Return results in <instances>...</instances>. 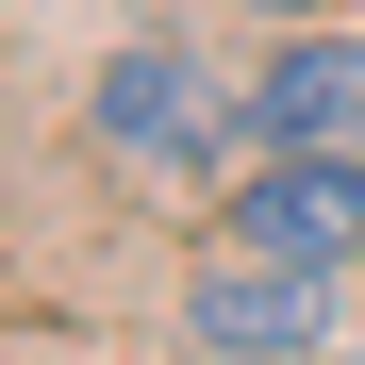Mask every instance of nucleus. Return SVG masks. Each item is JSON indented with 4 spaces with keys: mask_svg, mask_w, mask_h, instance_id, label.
Instances as JSON below:
<instances>
[{
    "mask_svg": "<svg viewBox=\"0 0 365 365\" xmlns=\"http://www.w3.org/2000/svg\"><path fill=\"white\" fill-rule=\"evenodd\" d=\"M332 316H349V266H266V250L200 266V299H182V332H200V349H232V365L332 349Z\"/></svg>",
    "mask_w": 365,
    "mask_h": 365,
    "instance_id": "7ed1b4c3",
    "label": "nucleus"
},
{
    "mask_svg": "<svg viewBox=\"0 0 365 365\" xmlns=\"http://www.w3.org/2000/svg\"><path fill=\"white\" fill-rule=\"evenodd\" d=\"M216 250H266V266H365V150H266V166L216 200Z\"/></svg>",
    "mask_w": 365,
    "mask_h": 365,
    "instance_id": "f03ea898",
    "label": "nucleus"
},
{
    "mask_svg": "<svg viewBox=\"0 0 365 365\" xmlns=\"http://www.w3.org/2000/svg\"><path fill=\"white\" fill-rule=\"evenodd\" d=\"M250 17H282V34H299V17H349V0H250Z\"/></svg>",
    "mask_w": 365,
    "mask_h": 365,
    "instance_id": "39448f33",
    "label": "nucleus"
},
{
    "mask_svg": "<svg viewBox=\"0 0 365 365\" xmlns=\"http://www.w3.org/2000/svg\"><path fill=\"white\" fill-rule=\"evenodd\" d=\"M83 133L133 166V182H182L216 133H250V100H216V67H200V50L133 34V50H100V83H83Z\"/></svg>",
    "mask_w": 365,
    "mask_h": 365,
    "instance_id": "f257e3e1",
    "label": "nucleus"
},
{
    "mask_svg": "<svg viewBox=\"0 0 365 365\" xmlns=\"http://www.w3.org/2000/svg\"><path fill=\"white\" fill-rule=\"evenodd\" d=\"M250 133L266 150H365V17H299L250 83Z\"/></svg>",
    "mask_w": 365,
    "mask_h": 365,
    "instance_id": "20e7f679",
    "label": "nucleus"
}]
</instances>
